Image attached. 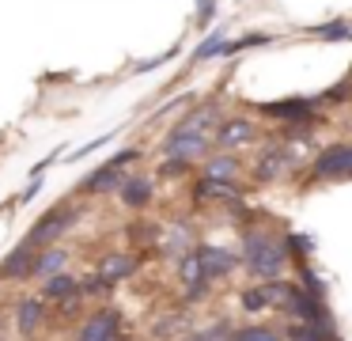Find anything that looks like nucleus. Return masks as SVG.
Instances as JSON below:
<instances>
[{
  "label": "nucleus",
  "mask_w": 352,
  "mask_h": 341,
  "mask_svg": "<svg viewBox=\"0 0 352 341\" xmlns=\"http://www.w3.org/2000/svg\"><path fill=\"white\" fill-rule=\"evenodd\" d=\"M284 265V254L269 242V235H246V269L254 273V277H273V273H280Z\"/></svg>",
  "instance_id": "f257e3e1"
},
{
  "label": "nucleus",
  "mask_w": 352,
  "mask_h": 341,
  "mask_svg": "<svg viewBox=\"0 0 352 341\" xmlns=\"http://www.w3.org/2000/svg\"><path fill=\"white\" fill-rule=\"evenodd\" d=\"M208 148V141L201 133H186V129H178V133H170V141H167V156L170 159H193V156H201V152Z\"/></svg>",
  "instance_id": "f03ea898"
},
{
  "label": "nucleus",
  "mask_w": 352,
  "mask_h": 341,
  "mask_svg": "<svg viewBox=\"0 0 352 341\" xmlns=\"http://www.w3.org/2000/svg\"><path fill=\"white\" fill-rule=\"evenodd\" d=\"M197 258H201V273H205V280L231 273V269H235V262H239V258L231 254V250H220V247H205V250H197Z\"/></svg>",
  "instance_id": "7ed1b4c3"
},
{
  "label": "nucleus",
  "mask_w": 352,
  "mask_h": 341,
  "mask_svg": "<svg viewBox=\"0 0 352 341\" xmlns=\"http://www.w3.org/2000/svg\"><path fill=\"white\" fill-rule=\"evenodd\" d=\"M69 220H72V209H54V212H46V216L38 220V227L31 231V247L34 242H46V239H54V235H61L65 227H69Z\"/></svg>",
  "instance_id": "20e7f679"
},
{
  "label": "nucleus",
  "mask_w": 352,
  "mask_h": 341,
  "mask_svg": "<svg viewBox=\"0 0 352 341\" xmlns=\"http://www.w3.org/2000/svg\"><path fill=\"white\" fill-rule=\"evenodd\" d=\"M349 144H333V148H326L318 156V163H314V171L322 174V178H333V174H349Z\"/></svg>",
  "instance_id": "39448f33"
},
{
  "label": "nucleus",
  "mask_w": 352,
  "mask_h": 341,
  "mask_svg": "<svg viewBox=\"0 0 352 341\" xmlns=\"http://www.w3.org/2000/svg\"><path fill=\"white\" fill-rule=\"evenodd\" d=\"M114 326H118V311H99L80 330V341H114Z\"/></svg>",
  "instance_id": "423d86ee"
},
{
  "label": "nucleus",
  "mask_w": 352,
  "mask_h": 341,
  "mask_svg": "<svg viewBox=\"0 0 352 341\" xmlns=\"http://www.w3.org/2000/svg\"><path fill=\"white\" fill-rule=\"evenodd\" d=\"M133 269H137V262H133L129 254H110L107 262H102V273H99V280H102V285H114V280L129 277Z\"/></svg>",
  "instance_id": "0eeeda50"
},
{
  "label": "nucleus",
  "mask_w": 352,
  "mask_h": 341,
  "mask_svg": "<svg viewBox=\"0 0 352 341\" xmlns=\"http://www.w3.org/2000/svg\"><path fill=\"white\" fill-rule=\"evenodd\" d=\"M118 171H122V167H114V163H107V167H99V171L91 174V178L84 182V194H110V189L118 186Z\"/></svg>",
  "instance_id": "6e6552de"
},
{
  "label": "nucleus",
  "mask_w": 352,
  "mask_h": 341,
  "mask_svg": "<svg viewBox=\"0 0 352 341\" xmlns=\"http://www.w3.org/2000/svg\"><path fill=\"white\" fill-rule=\"evenodd\" d=\"M31 242L27 247H19V250H12V258L4 265H0V277H23L27 269H31Z\"/></svg>",
  "instance_id": "1a4fd4ad"
},
{
  "label": "nucleus",
  "mask_w": 352,
  "mask_h": 341,
  "mask_svg": "<svg viewBox=\"0 0 352 341\" xmlns=\"http://www.w3.org/2000/svg\"><path fill=\"white\" fill-rule=\"evenodd\" d=\"M122 197H125V205H133V209H137V205H148L152 201V182L148 178H129L122 186Z\"/></svg>",
  "instance_id": "9d476101"
},
{
  "label": "nucleus",
  "mask_w": 352,
  "mask_h": 341,
  "mask_svg": "<svg viewBox=\"0 0 352 341\" xmlns=\"http://www.w3.org/2000/svg\"><path fill=\"white\" fill-rule=\"evenodd\" d=\"M16 322H19V330H23V333H34V330H38V322H42V303L38 300H23V303H19V311H16Z\"/></svg>",
  "instance_id": "9b49d317"
},
{
  "label": "nucleus",
  "mask_w": 352,
  "mask_h": 341,
  "mask_svg": "<svg viewBox=\"0 0 352 341\" xmlns=\"http://www.w3.org/2000/svg\"><path fill=\"white\" fill-rule=\"evenodd\" d=\"M254 136V129L246 125V121H228V125L220 129V144H246Z\"/></svg>",
  "instance_id": "f8f14e48"
},
{
  "label": "nucleus",
  "mask_w": 352,
  "mask_h": 341,
  "mask_svg": "<svg viewBox=\"0 0 352 341\" xmlns=\"http://www.w3.org/2000/svg\"><path fill=\"white\" fill-rule=\"evenodd\" d=\"M311 110V106L303 103V99H296V103H269L265 114H273V118H303V114Z\"/></svg>",
  "instance_id": "ddd939ff"
},
{
  "label": "nucleus",
  "mask_w": 352,
  "mask_h": 341,
  "mask_svg": "<svg viewBox=\"0 0 352 341\" xmlns=\"http://www.w3.org/2000/svg\"><path fill=\"white\" fill-rule=\"evenodd\" d=\"M235 171H239V163H235V159H228V156H220V159L208 163V178H212V182H228Z\"/></svg>",
  "instance_id": "4468645a"
},
{
  "label": "nucleus",
  "mask_w": 352,
  "mask_h": 341,
  "mask_svg": "<svg viewBox=\"0 0 352 341\" xmlns=\"http://www.w3.org/2000/svg\"><path fill=\"white\" fill-rule=\"evenodd\" d=\"M46 296H50V300H65V296H76V280H72V277H50Z\"/></svg>",
  "instance_id": "2eb2a0df"
},
{
  "label": "nucleus",
  "mask_w": 352,
  "mask_h": 341,
  "mask_svg": "<svg viewBox=\"0 0 352 341\" xmlns=\"http://www.w3.org/2000/svg\"><path fill=\"white\" fill-rule=\"evenodd\" d=\"M216 53H228V38H223V34L205 38V45H197V53H193V57H197V61H208V57H216Z\"/></svg>",
  "instance_id": "dca6fc26"
},
{
  "label": "nucleus",
  "mask_w": 352,
  "mask_h": 341,
  "mask_svg": "<svg viewBox=\"0 0 352 341\" xmlns=\"http://www.w3.org/2000/svg\"><path fill=\"white\" fill-rule=\"evenodd\" d=\"M65 265V250H50V254H42L38 262H34V269L42 273V277H50V273H57Z\"/></svg>",
  "instance_id": "f3484780"
},
{
  "label": "nucleus",
  "mask_w": 352,
  "mask_h": 341,
  "mask_svg": "<svg viewBox=\"0 0 352 341\" xmlns=\"http://www.w3.org/2000/svg\"><path fill=\"white\" fill-rule=\"evenodd\" d=\"M235 341H276V333L261 330V326H250V330H239Z\"/></svg>",
  "instance_id": "a211bd4d"
},
{
  "label": "nucleus",
  "mask_w": 352,
  "mask_h": 341,
  "mask_svg": "<svg viewBox=\"0 0 352 341\" xmlns=\"http://www.w3.org/2000/svg\"><path fill=\"white\" fill-rule=\"evenodd\" d=\"M243 303H246V307H250V311H258V307H265V303H269V296H265V288H254V292H246V296H243Z\"/></svg>",
  "instance_id": "6ab92c4d"
},
{
  "label": "nucleus",
  "mask_w": 352,
  "mask_h": 341,
  "mask_svg": "<svg viewBox=\"0 0 352 341\" xmlns=\"http://www.w3.org/2000/svg\"><path fill=\"white\" fill-rule=\"evenodd\" d=\"M182 167H186V163H182V159H167V163H163V167H160V171H163V174H167V178H170V174H182Z\"/></svg>",
  "instance_id": "aec40b11"
},
{
  "label": "nucleus",
  "mask_w": 352,
  "mask_h": 341,
  "mask_svg": "<svg viewBox=\"0 0 352 341\" xmlns=\"http://www.w3.org/2000/svg\"><path fill=\"white\" fill-rule=\"evenodd\" d=\"M318 34H322V38H341V34H344V27H341V23H329V27H322Z\"/></svg>",
  "instance_id": "412c9836"
},
{
  "label": "nucleus",
  "mask_w": 352,
  "mask_h": 341,
  "mask_svg": "<svg viewBox=\"0 0 352 341\" xmlns=\"http://www.w3.org/2000/svg\"><path fill=\"white\" fill-rule=\"evenodd\" d=\"M197 8H201V12H197V15H201V23H205L208 15H212V0H197Z\"/></svg>",
  "instance_id": "4be33fe9"
},
{
  "label": "nucleus",
  "mask_w": 352,
  "mask_h": 341,
  "mask_svg": "<svg viewBox=\"0 0 352 341\" xmlns=\"http://www.w3.org/2000/svg\"><path fill=\"white\" fill-rule=\"evenodd\" d=\"M193 341H216V333H201V338H193Z\"/></svg>",
  "instance_id": "5701e85b"
},
{
  "label": "nucleus",
  "mask_w": 352,
  "mask_h": 341,
  "mask_svg": "<svg viewBox=\"0 0 352 341\" xmlns=\"http://www.w3.org/2000/svg\"><path fill=\"white\" fill-rule=\"evenodd\" d=\"M349 174H352V152H349Z\"/></svg>",
  "instance_id": "b1692460"
}]
</instances>
